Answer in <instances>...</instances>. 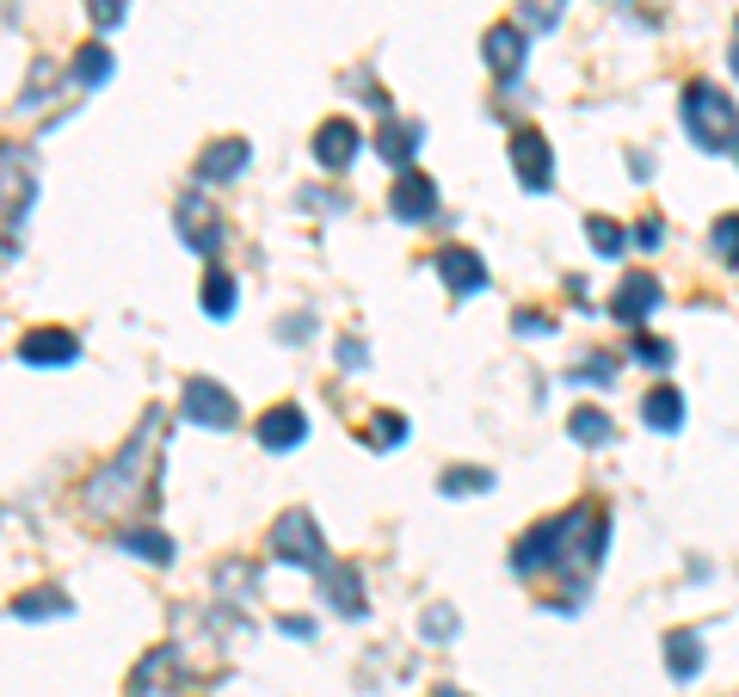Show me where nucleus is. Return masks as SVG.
Instances as JSON below:
<instances>
[{"mask_svg":"<svg viewBox=\"0 0 739 697\" xmlns=\"http://www.w3.org/2000/svg\"><path fill=\"white\" fill-rule=\"evenodd\" d=\"M155 426H160V414H148L142 432L124 444V457H111L106 470L80 488V507H87V512H118V507H136V500H142L148 470H155V451H148V432H155Z\"/></svg>","mask_w":739,"mask_h":697,"instance_id":"nucleus-1","label":"nucleus"},{"mask_svg":"<svg viewBox=\"0 0 739 697\" xmlns=\"http://www.w3.org/2000/svg\"><path fill=\"white\" fill-rule=\"evenodd\" d=\"M604 550H610V512L598 507V500H585V507L561 512V537H554V568H573V587H580V592H585V580L598 575Z\"/></svg>","mask_w":739,"mask_h":697,"instance_id":"nucleus-2","label":"nucleus"},{"mask_svg":"<svg viewBox=\"0 0 739 697\" xmlns=\"http://www.w3.org/2000/svg\"><path fill=\"white\" fill-rule=\"evenodd\" d=\"M684 130L702 155H727L739 143V106L733 94H721L715 81H690L684 87Z\"/></svg>","mask_w":739,"mask_h":697,"instance_id":"nucleus-3","label":"nucleus"},{"mask_svg":"<svg viewBox=\"0 0 739 697\" xmlns=\"http://www.w3.org/2000/svg\"><path fill=\"white\" fill-rule=\"evenodd\" d=\"M265 550H272V562H290V568H327V531H321V519L308 507H290L272 524Z\"/></svg>","mask_w":739,"mask_h":697,"instance_id":"nucleus-4","label":"nucleus"},{"mask_svg":"<svg viewBox=\"0 0 739 697\" xmlns=\"http://www.w3.org/2000/svg\"><path fill=\"white\" fill-rule=\"evenodd\" d=\"M173 228H179V242L191 247V254H204V259H216L228 247L223 204H210V198H179L173 204Z\"/></svg>","mask_w":739,"mask_h":697,"instance_id":"nucleus-5","label":"nucleus"},{"mask_svg":"<svg viewBox=\"0 0 739 697\" xmlns=\"http://www.w3.org/2000/svg\"><path fill=\"white\" fill-rule=\"evenodd\" d=\"M179 414L191 420V426H210V432H228L240 420L235 395H228V383H216V376H185L179 390Z\"/></svg>","mask_w":739,"mask_h":697,"instance_id":"nucleus-6","label":"nucleus"},{"mask_svg":"<svg viewBox=\"0 0 739 697\" xmlns=\"http://www.w3.org/2000/svg\"><path fill=\"white\" fill-rule=\"evenodd\" d=\"M660 303H666V284L653 278V272H629V278L617 284V296H610V315H617L622 327H641Z\"/></svg>","mask_w":739,"mask_h":697,"instance_id":"nucleus-7","label":"nucleus"},{"mask_svg":"<svg viewBox=\"0 0 739 697\" xmlns=\"http://www.w3.org/2000/svg\"><path fill=\"white\" fill-rule=\"evenodd\" d=\"M512 174L524 192H549L554 186V155H549V136L542 130H518L512 136Z\"/></svg>","mask_w":739,"mask_h":697,"instance_id":"nucleus-8","label":"nucleus"},{"mask_svg":"<svg viewBox=\"0 0 739 697\" xmlns=\"http://www.w3.org/2000/svg\"><path fill=\"white\" fill-rule=\"evenodd\" d=\"M554 537H561V512L536 519L524 537H518V543H512V575L518 580H536L542 568H554Z\"/></svg>","mask_w":739,"mask_h":697,"instance_id":"nucleus-9","label":"nucleus"},{"mask_svg":"<svg viewBox=\"0 0 739 697\" xmlns=\"http://www.w3.org/2000/svg\"><path fill=\"white\" fill-rule=\"evenodd\" d=\"M432 266H437V278H444V291H450V296H475V291H487V259H481L475 247H437Z\"/></svg>","mask_w":739,"mask_h":697,"instance_id":"nucleus-10","label":"nucleus"},{"mask_svg":"<svg viewBox=\"0 0 739 697\" xmlns=\"http://www.w3.org/2000/svg\"><path fill=\"white\" fill-rule=\"evenodd\" d=\"M524 50H530V31L518 26V19H500V26H487V38H481V56H487L493 75H524Z\"/></svg>","mask_w":739,"mask_h":697,"instance_id":"nucleus-11","label":"nucleus"},{"mask_svg":"<svg viewBox=\"0 0 739 697\" xmlns=\"http://www.w3.org/2000/svg\"><path fill=\"white\" fill-rule=\"evenodd\" d=\"M357 148H364V130H357L352 118H327L315 130V161L327 167V174H345V167L357 161Z\"/></svg>","mask_w":739,"mask_h":697,"instance_id":"nucleus-12","label":"nucleus"},{"mask_svg":"<svg viewBox=\"0 0 739 697\" xmlns=\"http://www.w3.org/2000/svg\"><path fill=\"white\" fill-rule=\"evenodd\" d=\"M19 359L38 364V371H56V364H75L80 359V340L68 334V327H31V334L19 340Z\"/></svg>","mask_w":739,"mask_h":697,"instance_id":"nucleus-13","label":"nucleus"},{"mask_svg":"<svg viewBox=\"0 0 739 697\" xmlns=\"http://www.w3.org/2000/svg\"><path fill=\"white\" fill-rule=\"evenodd\" d=\"M420 143H425V124H413V118H395V111H388V118H383V130H376V155H383L388 167H401V174H407V167H413V155H420Z\"/></svg>","mask_w":739,"mask_h":697,"instance_id":"nucleus-14","label":"nucleus"},{"mask_svg":"<svg viewBox=\"0 0 739 697\" xmlns=\"http://www.w3.org/2000/svg\"><path fill=\"white\" fill-rule=\"evenodd\" d=\"M308 439V414L296 402H277L259 414V444L265 451H296V444Z\"/></svg>","mask_w":739,"mask_h":697,"instance_id":"nucleus-15","label":"nucleus"},{"mask_svg":"<svg viewBox=\"0 0 739 697\" xmlns=\"http://www.w3.org/2000/svg\"><path fill=\"white\" fill-rule=\"evenodd\" d=\"M315 580H321V599L339 617H364V580H357V568L327 562V568H315Z\"/></svg>","mask_w":739,"mask_h":697,"instance_id":"nucleus-16","label":"nucleus"},{"mask_svg":"<svg viewBox=\"0 0 739 697\" xmlns=\"http://www.w3.org/2000/svg\"><path fill=\"white\" fill-rule=\"evenodd\" d=\"M388 204H395L401 223H432V216H437V186L407 167V174L395 179V192H388Z\"/></svg>","mask_w":739,"mask_h":697,"instance_id":"nucleus-17","label":"nucleus"},{"mask_svg":"<svg viewBox=\"0 0 739 697\" xmlns=\"http://www.w3.org/2000/svg\"><path fill=\"white\" fill-rule=\"evenodd\" d=\"M247 174V143L240 136H228V143H210L198 161V179L204 186H235V179Z\"/></svg>","mask_w":739,"mask_h":697,"instance_id":"nucleus-18","label":"nucleus"},{"mask_svg":"<svg viewBox=\"0 0 739 697\" xmlns=\"http://www.w3.org/2000/svg\"><path fill=\"white\" fill-rule=\"evenodd\" d=\"M702 660H709V655H702V630H672V636H666V673H672L678 685L697 679Z\"/></svg>","mask_w":739,"mask_h":697,"instance_id":"nucleus-19","label":"nucleus"},{"mask_svg":"<svg viewBox=\"0 0 739 697\" xmlns=\"http://www.w3.org/2000/svg\"><path fill=\"white\" fill-rule=\"evenodd\" d=\"M118 550L136 556V562H173V537L155 531V524H130V531H118Z\"/></svg>","mask_w":739,"mask_h":697,"instance_id":"nucleus-20","label":"nucleus"},{"mask_svg":"<svg viewBox=\"0 0 739 697\" xmlns=\"http://www.w3.org/2000/svg\"><path fill=\"white\" fill-rule=\"evenodd\" d=\"M641 420L653 432H678V426H684V395H678L672 383H666V390H647L641 395Z\"/></svg>","mask_w":739,"mask_h":697,"instance_id":"nucleus-21","label":"nucleus"},{"mask_svg":"<svg viewBox=\"0 0 739 697\" xmlns=\"http://www.w3.org/2000/svg\"><path fill=\"white\" fill-rule=\"evenodd\" d=\"M568 432L585 444V451H598V444H617V420H610L604 408H592V402L568 414Z\"/></svg>","mask_w":739,"mask_h":697,"instance_id":"nucleus-22","label":"nucleus"},{"mask_svg":"<svg viewBox=\"0 0 739 697\" xmlns=\"http://www.w3.org/2000/svg\"><path fill=\"white\" fill-rule=\"evenodd\" d=\"M75 611V599H68L62 587H31V592H19V605H13V617H26V624H43V617H68Z\"/></svg>","mask_w":739,"mask_h":697,"instance_id":"nucleus-23","label":"nucleus"},{"mask_svg":"<svg viewBox=\"0 0 739 697\" xmlns=\"http://www.w3.org/2000/svg\"><path fill=\"white\" fill-rule=\"evenodd\" d=\"M111 68H118V62H111L106 43H87V50H75V62H68V81H75V87H106Z\"/></svg>","mask_w":739,"mask_h":697,"instance_id":"nucleus-24","label":"nucleus"},{"mask_svg":"<svg viewBox=\"0 0 739 697\" xmlns=\"http://www.w3.org/2000/svg\"><path fill=\"white\" fill-rule=\"evenodd\" d=\"M585 242H592L604 259H622V254H629V228L610 223V216H585Z\"/></svg>","mask_w":739,"mask_h":697,"instance_id":"nucleus-25","label":"nucleus"},{"mask_svg":"<svg viewBox=\"0 0 739 697\" xmlns=\"http://www.w3.org/2000/svg\"><path fill=\"white\" fill-rule=\"evenodd\" d=\"M204 315H210V322L235 315V278H228L223 266H210V278H204Z\"/></svg>","mask_w":739,"mask_h":697,"instance_id":"nucleus-26","label":"nucleus"},{"mask_svg":"<svg viewBox=\"0 0 739 697\" xmlns=\"http://www.w3.org/2000/svg\"><path fill=\"white\" fill-rule=\"evenodd\" d=\"M487 488H493V470H469V463H456V470L437 475V494H450V500H462V494H487Z\"/></svg>","mask_w":739,"mask_h":697,"instance_id":"nucleus-27","label":"nucleus"},{"mask_svg":"<svg viewBox=\"0 0 739 697\" xmlns=\"http://www.w3.org/2000/svg\"><path fill=\"white\" fill-rule=\"evenodd\" d=\"M709 254L721 259V266H733V272H739V210L715 216V228H709Z\"/></svg>","mask_w":739,"mask_h":697,"instance_id":"nucleus-28","label":"nucleus"},{"mask_svg":"<svg viewBox=\"0 0 739 697\" xmlns=\"http://www.w3.org/2000/svg\"><path fill=\"white\" fill-rule=\"evenodd\" d=\"M456 624H462L456 605H444V599L420 611V636H425V642H450V636H456Z\"/></svg>","mask_w":739,"mask_h":697,"instance_id":"nucleus-29","label":"nucleus"},{"mask_svg":"<svg viewBox=\"0 0 739 697\" xmlns=\"http://www.w3.org/2000/svg\"><path fill=\"white\" fill-rule=\"evenodd\" d=\"M561 7H568V0H518V26L524 31H554L561 26Z\"/></svg>","mask_w":739,"mask_h":697,"instance_id":"nucleus-30","label":"nucleus"},{"mask_svg":"<svg viewBox=\"0 0 739 697\" xmlns=\"http://www.w3.org/2000/svg\"><path fill=\"white\" fill-rule=\"evenodd\" d=\"M401 439H407V420H401V414H376L364 426V444H376V451H395Z\"/></svg>","mask_w":739,"mask_h":697,"instance_id":"nucleus-31","label":"nucleus"},{"mask_svg":"<svg viewBox=\"0 0 739 697\" xmlns=\"http://www.w3.org/2000/svg\"><path fill=\"white\" fill-rule=\"evenodd\" d=\"M617 371H622V364L604 352V359H585V364H573V371H568V383H617Z\"/></svg>","mask_w":739,"mask_h":697,"instance_id":"nucleus-32","label":"nucleus"},{"mask_svg":"<svg viewBox=\"0 0 739 697\" xmlns=\"http://www.w3.org/2000/svg\"><path fill=\"white\" fill-rule=\"evenodd\" d=\"M634 359L660 371V364H672V340H653V334H641V340H634Z\"/></svg>","mask_w":739,"mask_h":697,"instance_id":"nucleus-33","label":"nucleus"},{"mask_svg":"<svg viewBox=\"0 0 739 697\" xmlns=\"http://www.w3.org/2000/svg\"><path fill=\"white\" fill-rule=\"evenodd\" d=\"M118 19H124V0H92V26L99 31H111Z\"/></svg>","mask_w":739,"mask_h":697,"instance_id":"nucleus-34","label":"nucleus"},{"mask_svg":"<svg viewBox=\"0 0 739 697\" xmlns=\"http://www.w3.org/2000/svg\"><path fill=\"white\" fill-rule=\"evenodd\" d=\"M660 242H666V223L660 216H647V223L634 228V247H660Z\"/></svg>","mask_w":739,"mask_h":697,"instance_id":"nucleus-35","label":"nucleus"},{"mask_svg":"<svg viewBox=\"0 0 739 697\" xmlns=\"http://www.w3.org/2000/svg\"><path fill=\"white\" fill-rule=\"evenodd\" d=\"M512 327H518V334H549V315H512Z\"/></svg>","mask_w":739,"mask_h":697,"instance_id":"nucleus-36","label":"nucleus"},{"mask_svg":"<svg viewBox=\"0 0 739 697\" xmlns=\"http://www.w3.org/2000/svg\"><path fill=\"white\" fill-rule=\"evenodd\" d=\"M339 364H345V371H357V364H364V340H339Z\"/></svg>","mask_w":739,"mask_h":697,"instance_id":"nucleus-37","label":"nucleus"},{"mask_svg":"<svg viewBox=\"0 0 739 697\" xmlns=\"http://www.w3.org/2000/svg\"><path fill=\"white\" fill-rule=\"evenodd\" d=\"M733 75H739V26H733Z\"/></svg>","mask_w":739,"mask_h":697,"instance_id":"nucleus-38","label":"nucleus"},{"mask_svg":"<svg viewBox=\"0 0 739 697\" xmlns=\"http://www.w3.org/2000/svg\"><path fill=\"white\" fill-rule=\"evenodd\" d=\"M437 697H462V691H456V685H444V691H437Z\"/></svg>","mask_w":739,"mask_h":697,"instance_id":"nucleus-39","label":"nucleus"}]
</instances>
